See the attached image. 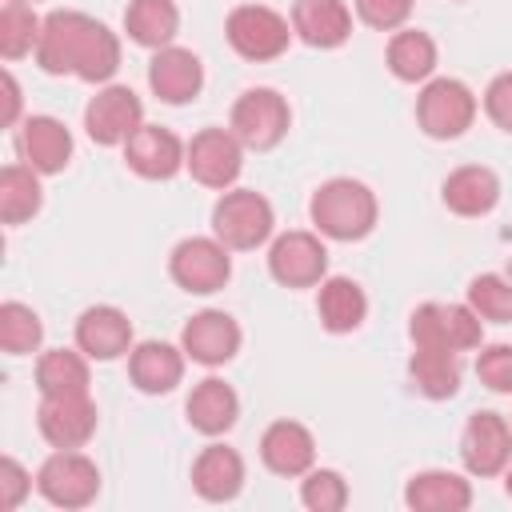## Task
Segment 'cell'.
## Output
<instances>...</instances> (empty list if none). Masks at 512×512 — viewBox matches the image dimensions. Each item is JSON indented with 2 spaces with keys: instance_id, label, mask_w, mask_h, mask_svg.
I'll use <instances>...</instances> for the list:
<instances>
[{
  "instance_id": "6da1fadb",
  "label": "cell",
  "mask_w": 512,
  "mask_h": 512,
  "mask_svg": "<svg viewBox=\"0 0 512 512\" xmlns=\"http://www.w3.org/2000/svg\"><path fill=\"white\" fill-rule=\"evenodd\" d=\"M36 64L48 76H76L88 84H104L120 68V40L96 16L76 8H56L40 24Z\"/></svg>"
},
{
  "instance_id": "7a4b0ae2",
  "label": "cell",
  "mask_w": 512,
  "mask_h": 512,
  "mask_svg": "<svg viewBox=\"0 0 512 512\" xmlns=\"http://www.w3.org/2000/svg\"><path fill=\"white\" fill-rule=\"evenodd\" d=\"M376 192L364 180L332 176L312 192L308 216L328 240H364L376 228Z\"/></svg>"
},
{
  "instance_id": "3957f363",
  "label": "cell",
  "mask_w": 512,
  "mask_h": 512,
  "mask_svg": "<svg viewBox=\"0 0 512 512\" xmlns=\"http://www.w3.org/2000/svg\"><path fill=\"white\" fill-rule=\"evenodd\" d=\"M272 224V204L252 188H228L212 208V236L232 252L260 248L272 236Z\"/></svg>"
},
{
  "instance_id": "277c9868",
  "label": "cell",
  "mask_w": 512,
  "mask_h": 512,
  "mask_svg": "<svg viewBox=\"0 0 512 512\" xmlns=\"http://www.w3.org/2000/svg\"><path fill=\"white\" fill-rule=\"evenodd\" d=\"M288 124H292V108L276 88H244L228 116L232 136L252 152L276 148L284 140Z\"/></svg>"
},
{
  "instance_id": "5b68a950",
  "label": "cell",
  "mask_w": 512,
  "mask_h": 512,
  "mask_svg": "<svg viewBox=\"0 0 512 512\" xmlns=\"http://www.w3.org/2000/svg\"><path fill=\"white\" fill-rule=\"evenodd\" d=\"M224 36L236 56L260 64V60H276L280 52H288L292 20H284L268 4H236L224 20Z\"/></svg>"
},
{
  "instance_id": "8992f818",
  "label": "cell",
  "mask_w": 512,
  "mask_h": 512,
  "mask_svg": "<svg viewBox=\"0 0 512 512\" xmlns=\"http://www.w3.org/2000/svg\"><path fill=\"white\" fill-rule=\"evenodd\" d=\"M416 120L432 140H456L476 120V96L456 76H436L416 96Z\"/></svg>"
},
{
  "instance_id": "52a82bcc",
  "label": "cell",
  "mask_w": 512,
  "mask_h": 512,
  "mask_svg": "<svg viewBox=\"0 0 512 512\" xmlns=\"http://www.w3.org/2000/svg\"><path fill=\"white\" fill-rule=\"evenodd\" d=\"M408 336L416 348H448V352H468L480 348L484 340V320L468 304H440L428 300L412 312Z\"/></svg>"
},
{
  "instance_id": "ba28073f",
  "label": "cell",
  "mask_w": 512,
  "mask_h": 512,
  "mask_svg": "<svg viewBox=\"0 0 512 512\" xmlns=\"http://www.w3.org/2000/svg\"><path fill=\"white\" fill-rule=\"evenodd\" d=\"M36 488L48 504L56 508H84L96 500L100 492V468L96 460H88L80 448H56L40 472H36Z\"/></svg>"
},
{
  "instance_id": "9c48e42d",
  "label": "cell",
  "mask_w": 512,
  "mask_h": 512,
  "mask_svg": "<svg viewBox=\"0 0 512 512\" xmlns=\"http://www.w3.org/2000/svg\"><path fill=\"white\" fill-rule=\"evenodd\" d=\"M228 252L232 248H224L216 236H188L172 248L168 272L184 292L208 296V292H220L232 276V256Z\"/></svg>"
},
{
  "instance_id": "30bf717a",
  "label": "cell",
  "mask_w": 512,
  "mask_h": 512,
  "mask_svg": "<svg viewBox=\"0 0 512 512\" xmlns=\"http://www.w3.org/2000/svg\"><path fill=\"white\" fill-rule=\"evenodd\" d=\"M184 168L192 172L196 184L228 192L244 168V144L232 136V128H204L188 140Z\"/></svg>"
},
{
  "instance_id": "8fae6325",
  "label": "cell",
  "mask_w": 512,
  "mask_h": 512,
  "mask_svg": "<svg viewBox=\"0 0 512 512\" xmlns=\"http://www.w3.org/2000/svg\"><path fill=\"white\" fill-rule=\"evenodd\" d=\"M268 272L284 288H312L328 272V248L316 232H280L268 248Z\"/></svg>"
},
{
  "instance_id": "7c38bea8",
  "label": "cell",
  "mask_w": 512,
  "mask_h": 512,
  "mask_svg": "<svg viewBox=\"0 0 512 512\" xmlns=\"http://www.w3.org/2000/svg\"><path fill=\"white\" fill-rule=\"evenodd\" d=\"M140 124H144V104L128 84H104L84 108V128L104 148L124 144Z\"/></svg>"
},
{
  "instance_id": "4fadbf2b",
  "label": "cell",
  "mask_w": 512,
  "mask_h": 512,
  "mask_svg": "<svg viewBox=\"0 0 512 512\" xmlns=\"http://www.w3.org/2000/svg\"><path fill=\"white\" fill-rule=\"evenodd\" d=\"M460 460L472 476H496L512 464V424L500 412L468 416L460 432Z\"/></svg>"
},
{
  "instance_id": "5bb4252c",
  "label": "cell",
  "mask_w": 512,
  "mask_h": 512,
  "mask_svg": "<svg viewBox=\"0 0 512 512\" xmlns=\"http://www.w3.org/2000/svg\"><path fill=\"white\" fill-rule=\"evenodd\" d=\"M184 156H188V144L164 124H140L124 140V160L144 180H172L184 168Z\"/></svg>"
},
{
  "instance_id": "9a60e30c",
  "label": "cell",
  "mask_w": 512,
  "mask_h": 512,
  "mask_svg": "<svg viewBox=\"0 0 512 512\" xmlns=\"http://www.w3.org/2000/svg\"><path fill=\"white\" fill-rule=\"evenodd\" d=\"M40 436L52 448H84L96 432V404L88 392H68V396H44L36 412Z\"/></svg>"
},
{
  "instance_id": "2e32d148",
  "label": "cell",
  "mask_w": 512,
  "mask_h": 512,
  "mask_svg": "<svg viewBox=\"0 0 512 512\" xmlns=\"http://www.w3.org/2000/svg\"><path fill=\"white\" fill-rule=\"evenodd\" d=\"M180 348L188 360H196L204 368H220L240 352V324L220 308H204L184 324Z\"/></svg>"
},
{
  "instance_id": "e0dca14e",
  "label": "cell",
  "mask_w": 512,
  "mask_h": 512,
  "mask_svg": "<svg viewBox=\"0 0 512 512\" xmlns=\"http://www.w3.org/2000/svg\"><path fill=\"white\" fill-rule=\"evenodd\" d=\"M148 84L164 104H188L204 88V64L192 48H180V44L156 48L148 64Z\"/></svg>"
},
{
  "instance_id": "ac0fdd59",
  "label": "cell",
  "mask_w": 512,
  "mask_h": 512,
  "mask_svg": "<svg viewBox=\"0 0 512 512\" xmlns=\"http://www.w3.org/2000/svg\"><path fill=\"white\" fill-rule=\"evenodd\" d=\"M76 348L88 360H116L132 352V320L112 304L84 308L76 320Z\"/></svg>"
},
{
  "instance_id": "d6986e66",
  "label": "cell",
  "mask_w": 512,
  "mask_h": 512,
  "mask_svg": "<svg viewBox=\"0 0 512 512\" xmlns=\"http://www.w3.org/2000/svg\"><path fill=\"white\" fill-rule=\"evenodd\" d=\"M260 460L276 476H304L316 460V440L300 420H272L260 436Z\"/></svg>"
},
{
  "instance_id": "ffe728a7",
  "label": "cell",
  "mask_w": 512,
  "mask_h": 512,
  "mask_svg": "<svg viewBox=\"0 0 512 512\" xmlns=\"http://www.w3.org/2000/svg\"><path fill=\"white\" fill-rule=\"evenodd\" d=\"M20 156L28 168H36L40 176L64 172L72 160V132L56 120V116H28L20 124Z\"/></svg>"
},
{
  "instance_id": "44dd1931",
  "label": "cell",
  "mask_w": 512,
  "mask_h": 512,
  "mask_svg": "<svg viewBox=\"0 0 512 512\" xmlns=\"http://www.w3.org/2000/svg\"><path fill=\"white\" fill-rule=\"evenodd\" d=\"M128 376L140 392L164 396L184 380V348L164 340H144L128 352Z\"/></svg>"
},
{
  "instance_id": "7402d4cb",
  "label": "cell",
  "mask_w": 512,
  "mask_h": 512,
  "mask_svg": "<svg viewBox=\"0 0 512 512\" xmlns=\"http://www.w3.org/2000/svg\"><path fill=\"white\" fill-rule=\"evenodd\" d=\"M292 32L308 48H340L352 36V12L344 0H296Z\"/></svg>"
},
{
  "instance_id": "603a6c76",
  "label": "cell",
  "mask_w": 512,
  "mask_h": 512,
  "mask_svg": "<svg viewBox=\"0 0 512 512\" xmlns=\"http://www.w3.org/2000/svg\"><path fill=\"white\" fill-rule=\"evenodd\" d=\"M404 504L416 512H464L472 504V484L460 472L428 468V472H416L408 480Z\"/></svg>"
},
{
  "instance_id": "cb8c5ba5",
  "label": "cell",
  "mask_w": 512,
  "mask_h": 512,
  "mask_svg": "<svg viewBox=\"0 0 512 512\" xmlns=\"http://www.w3.org/2000/svg\"><path fill=\"white\" fill-rule=\"evenodd\" d=\"M184 412H188V424H192L196 432L220 436V432H228V428L236 424V416H240V396H236L232 384H224L220 376H208V380H200V384L188 392Z\"/></svg>"
},
{
  "instance_id": "d4e9b609",
  "label": "cell",
  "mask_w": 512,
  "mask_h": 512,
  "mask_svg": "<svg viewBox=\"0 0 512 512\" xmlns=\"http://www.w3.org/2000/svg\"><path fill=\"white\" fill-rule=\"evenodd\" d=\"M192 488L204 500H232L244 488V460L228 444H208L192 464Z\"/></svg>"
},
{
  "instance_id": "484cf974",
  "label": "cell",
  "mask_w": 512,
  "mask_h": 512,
  "mask_svg": "<svg viewBox=\"0 0 512 512\" xmlns=\"http://www.w3.org/2000/svg\"><path fill=\"white\" fill-rule=\"evenodd\" d=\"M440 192H444V204L456 216H484L500 200V180L484 164H464V168L448 172V180H444Z\"/></svg>"
},
{
  "instance_id": "4316f807",
  "label": "cell",
  "mask_w": 512,
  "mask_h": 512,
  "mask_svg": "<svg viewBox=\"0 0 512 512\" xmlns=\"http://www.w3.org/2000/svg\"><path fill=\"white\" fill-rule=\"evenodd\" d=\"M316 312L328 332H352L368 316V296L352 276H324L316 292Z\"/></svg>"
},
{
  "instance_id": "83f0119b",
  "label": "cell",
  "mask_w": 512,
  "mask_h": 512,
  "mask_svg": "<svg viewBox=\"0 0 512 512\" xmlns=\"http://www.w3.org/2000/svg\"><path fill=\"white\" fill-rule=\"evenodd\" d=\"M124 32L140 48H168L180 32V8L176 0H128L124 8Z\"/></svg>"
},
{
  "instance_id": "f1b7e54d",
  "label": "cell",
  "mask_w": 512,
  "mask_h": 512,
  "mask_svg": "<svg viewBox=\"0 0 512 512\" xmlns=\"http://www.w3.org/2000/svg\"><path fill=\"white\" fill-rule=\"evenodd\" d=\"M408 376L428 400H448L460 388V360L448 348H416L408 360Z\"/></svg>"
},
{
  "instance_id": "f546056e",
  "label": "cell",
  "mask_w": 512,
  "mask_h": 512,
  "mask_svg": "<svg viewBox=\"0 0 512 512\" xmlns=\"http://www.w3.org/2000/svg\"><path fill=\"white\" fill-rule=\"evenodd\" d=\"M388 68L404 84L428 80L432 68H436V40L428 32H420V28H400L388 40Z\"/></svg>"
},
{
  "instance_id": "4dcf8cb0",
  "label": "cell",
  "mask_w": 512,
  "mask_h": 512,
  "mask_svg": "<svg viewBox=\"0 0 512 512\" xmlns=\"http://www.w3.org/2000/svg\"><path fill=\"white\" fill-rule=\"evenodd\" d=\"M36 388H40V396L88 392V356L72 352V348H48L36 360Z\"/></svg>"
},
{
  "instance_id": "1f68e13d",
  "label": "cell",
  "mask_w": 512,
  "mask_h": 512,
  "mask_svg": "<svg viewBox=\"0 0 512 512\" xmlns=\"http://www.w3.org/2000/svg\"><path fill=\"white\" fill-rule=\"evenodd\" d=\"M40 172L28 164H8L0 172V220L4 224H24L40 212Z\"/></svg>"
},
{
  "instance_id": "d6a6232c",
  "label": "cell",
  "mask_w": 512,
  "mask_h": 512,
  "mask_svg": "<svg viewBox=\"0 0 512 512\" xmlns=\"http://www.w3.org/2000/svg\"><path fill=\"white\" fill-rule=\"evenodd\" d=\"M40 24L44 20L28 8V0H4V8H0V52H4V60H20L24 52H36Z\"/></svg>"
},
{
  "instance_id": "836d02e7",
  "label": "cell",
  "mask_w": 512,
  "mask_h": 512,
  "mask_svg": "<svg viewBox=\"0 0 512 512\" xmlns=\"http://www.w3.org/2000/svg\"><path fill=\"white\" fill-rule=\"evenodd\" d=\"M40 340H44L40 316L20 300H4L0 304V348L8 356H28L40 348Z\"/></svg>"
},
{
  "instance_id": "e575fe53",
  "label": "cell",
  "mask_w": 512,
  "mask_h": 512,
  "mask_svg": "<svg viewBox=\"0 0 512 512\" xmlns=\"http://www.w3.org/2000/svg\"><path fill=\"white\" fill-rule=\"evenodd\" d=\"M468 308L480 320L492 324H512V280L496 276V272H480L468 284Z\"/></svg>"
},
{
  "instance_id": "d590c367",
  "label": "cell",
  "mask_w": 512,
  "mask_h": 512,
  "mask_svg": "<svg viewBox=\"0 0 512 512\" xmlns=\"http://www.w3.org/2000/svg\"><path fill=\"white\" fill-rule=\"evenodd\" d=\"M300 500L312 512H340L348 504V484L336 468H308L300 484Z\"/></svg>"
},
{
  "instance_id": "8d00e7d4",
  "label": "cell",
  "mask_w": 512,
  "mask_h": 512,
  "mask_svg": "<svg viewBox=\"0 0 512 512\" xmlns=\"http://www.w3.org/2000/svg\"><path fill=\"white\" fill-rule=\"evenodd\" d=\"M476 376L492 392L512 396V344H488L476 352Z\"/></svg>"
},
{
  "instance_id": "74e56055",
  "label": "cell",
  "mask_w": 512,
  "mask_h": 512,
  "mask_svg": "<svg viewBox=\"0 0 512 512\" xmlns=\"http://www.w3.org/2000/svg\"><path fill=\"white\" fill-rule=\"evenodd\" d=\"M356 16L376 32H396L412 16V0H356Z\"/></svg>"
},
{
  "instance_id": "f35d334b",
  "label": "cell",
  "mask_w": 512,
  "mask_h": 512,
  "mask_svg": "<svg viewBox=\"0 0 512 512\" xmlns=\"http://www.w3.org/2000/svg\"><path fill=\"white\" fill-rule=\"evenodd\" d=\"M484 112H488V120L496 128L512 132V72H500V76L488 80V88H484Z\"/></svg>"
},
{
  "instance_id": "ab89813d",
  "label": "cell",
  "mask_w": 512,
  "mask_h": 512,
  "mask_svg": "<svg viewBox=\"0 0 512 512\" xmlns=\"http://www.w3.org/2000/svg\"><path fill=\"white\" fill-rule=\"evenodd\" d=\"M28 488H32V476L24 472V464L12 460V456H4V460H0V508H4V512L20 508L24 496H28Z\"/></svg>"
},
{
  "instance_id": "60d3db41",
  "label": "cell",
  "mask_w": 512,
  "mask_h": 512,
  "mask_svg": "<svg viewBox=\"0 0 512 512\" xmlns=\"http://www.w3.org/2000/svg\"><path fill=\"white\" fill-rule=\"evenodd\" d=\"M16 116H20V84H16V76L12 72H4V124H16Z\"/></svg>"
},
{
  "instance_id": "b9f144b4",
  "label": "cell",
  "mask_w": 512,
  "mask_h": 512,
  "mask_svg": "<svg viewBox=\"0 0 512 512\" xmlns=\"http://www.w3.org/2000/svg\"><path fill=\"white\" fill-rule=\"evenodd\" d=\"M504 492H508V496H512V464H508V468H504Z\"/></svg>"
}]
</instances>
